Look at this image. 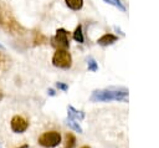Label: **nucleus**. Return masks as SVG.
<instances>
[{
    "label": "nucleus",
    "instance_id": "nucleus-1",
    "mask_svg": "<svg viewBox=\"0 0 159 148\" xmlns=\"http://www.w3.org/2000/svg\"><path fill=\"white\" fill-rule=\"evenodd\" d=\"M128 96V91L125 88H106V90H96L91 96V101L94 102H104V101H125Z\"/></svg>",
    "mask_w": 159,
    "mask_h": 148
},
{
    "label": "nucleus",
    "instance_id": "nucleus-2",
    "mask_svg": "<svg viewBox=\"0 0 159 148\" xmlns=\"http://www.w3.org/2000/svg\"><path fill=\"white\" fill-rule=\"evenodd\" d=\"M52 65L58 68L67 70L72 66V56L66 50H56L52 56Z\"/></svg>",
    "mask_w": 159,
    "mask_h": 148
},
{
    "label": "nucleus",
    "instance_id": "nucleus-3",
    "mask_svg": "<svg viewBox=\"0 0 159 148\" xmlns=\"http://www.w3.org/2000/svg\"><path fill=\"white\" fill-rule=\"evenodd\" d=\"M37 142H39V144L41 147L53 148V147H57L61 143V134L57 131H48V132L42 133L39 137Z\"/></svg>",
    "mask_w": 159,
    "mask_h": 148
},
{
    "label": "nucleus",
    "instance_id": "nucleus-4",
    "mask_svg": "<svg viewBox=\"0 0 159 148\" xmlns=\"http://www.w3.org/2000/svg\"><path fill=\"white\" fill-rule=\"evenodd\" d=\"M51 45L56 47L57 50H66L70 46V39L68 32L65 29H57L55 36L51 37Z\"/></svg>",
    "mask_w": 159,
    "mask_h": 148
},
{
    "label": "nucleus",
    "instance_id": "nucleus-5",
    "mask_svg": "<svg viewBox=\"0 0 159 148\" xmlns=\"http://www.w3.org/2000/svg\"><path fill=\"white\" fill-rule=\"evenodd\" d=\"M10 128L14 133H24L29 128V122L21 116H14L10 121Z\"/></svg>",
    "mask_w": 159,
    "mask_h": 148
},
{
    "label": "nucleus",
    "instance_id": "nucleus-6",
    "mask_svg": "<svg viewBox=\"0 0 159 148\" xmlns=\"http://www.w3.org/2000/svg\"><path fill=\"white\" fill-rule=\"evenodd\" d=\"M117 40H118V37L116 35H113V34H104V35H102L97 40V44L101 45V46H109V45L114 44Z\"/></svg>",
    "mask_w": 159,
    "mask_h": 148
},
{
    "label": "nucleus",
    "instance_id": "nucleus-7",
    "mask_svg": "<svg viewBox=\"0 0 159 148\" xmlns=\"http://www.w3.org/2000/svg\"><path fill=\"white\" fill-rule=\"evenodd\" d=\"M67 113H68V119H72V121H82L84 118V113L82 111H77L72 106L67 107Z\"/></svg>",
    "mask_w": 159,
    "mask_h": 148
},
{
    "label": "nucleus",
    "instance_id": "nucleus-8",
    "mask_svg": "<svg viewBox=\"0 0 159 148\" xmlns=\"http://www.w3.org/2000/svg\"><path fill=\"white\" fill-rule=\"evenodd\" d=\"M65 148H75L76 146V137L72 133H66L65 136Z\"/></svg>",
    "mask_w": 159,
    "mask_h": 148
},
{
    "label": "nucleus",
    "instance_id": "nucleus-9",
    "mask_svg": "<svg viewBox=\"0 0 159 148\" xmlns=\"http://www.w3.org/2000/svg\"><path fill=\"white\" fill-rule=\"evenodd\" d=\"M65 2L71 10H80L83 6V0H65Z\"/></svg>",
    "mask_w": 159,
    "mask_h": 148
},
{
    "label": "nucleus",
    "instance_id": "nucleus-10",
    "mask_svg": "<svg viewBox=\"0 0 159 148\" xmlns=\"http://www.w3.org/2000/svg\"><path fill=\"white\" fill-rule=\"evenodd\" d=\"M73 40H76L80 44H83L84 37H83V32H82V25H78L75 31H73Z\"/></svg>",
    "mask_w": 159,
    "mask_h": 148
},
{
    "label": "nucleus",
    "instance_id": "nucleus-11",
    "mask_svg": "<svg viewBox=\"0 0 159 148\" xmlns=\"http://www.w3.org/2000/svg\"><path fill=\"white\" fill-rule=\"evenodd\" d=\"M87 67L92 72H96L98 70V65H97V62H96V60L93 57H88L87 58Z\"/></svg>",
    "mask_w": 159,
    "mask_h": 148
},
{
    "label": "nucleus",
    "instance_id": "nucleus-12",
    "mask_svg": "<svg viewBox=\"0 0 159 148\" xmlns=\"http://www.w3.org/2000/svg\"><path fill=\"white\" fill-rule=\"evenodd\" d=\"M67 124L72 128V129H75V131H77L78 133H82V128L80 127V124L76 122V121H72V119H67Z\"/></svg>",
    "mask_w": 159,
    "mask_h": 148
},
{
    "label": "nucleus",
    "instance_id": "nucleus-13",
    "mask_svg": "<svg viewBox=\"0 0 159 148\" xmlns=\"http://www.w3.org/2000/svg\"><path fill=\"white\" fill-rule=\"evenodd\" d=\"M56 87L58 90H62V91H67L68 90V85H66L63 82H56Z\"/></svg>",
    "mask_w": 159,
    "mask_h": 148
},
{
    "label": "nucleus",
    "instance_id": "nucleus-14",
    "mask_svg": "<svg viewBox=\"0 0 159 148\" xmlns=\"http://www.w3.org/2000/svg\"><path fill=\"white\" fill-rule=\"evenodd\" d=\"M114 4H116V6L119 9V10H122V11H125V7H124V5L120 2V0H112Z\"/></svg>",
    "mask_w": 159,
    "mask_h": 148
},
{
    "label": "nucleus",
    "instance_id": "nucleus-15",
    "mask_svg": "<svg viewBox=\"0 0 159 148\" xmlns=\"http://www.w3.org/2000/svg\"><path fill=\"white\" fill-rule=\"evenodd\" d=\"M47 93H48V96H55V95H56V92H55L53 88H48V90H47Z\"/></svg>",
    "mask_w": 159,
    "mask_h": 148
},
{
    "label": "nucleus",
    "instance_id": "nucleus-16",
    "mask_svg": "<svg viewBox=\"0 0 159 148\" xmlns=\"http://www.w3.org/2000/svg\"><path fill=\"white\" fill-rule=\"evenodd\" d=\"M16 148H29V144H22L20 147H16Z\"/></svg>",
    "mask_w": 159,
    "mask_h": 148
},
{
    "label": "nucleus",
    "instance_id": "nucleus-17",
    "mask_svg": "<svg viewBox=\"0 0 159 148\" xmlns=\"http://www.w3.org/2000/svg\"><path fill=\"white\" fill-rule=\"evenodd\" d=\"M2 98H4V92H2V91H1V88H0V101H1Z\"/></svg>",
    "mask_w": 159,
    "mask_h": 148
},
{
    "label": "nucleus",
    "instance_id": "nucleus-18",
    "mask_svg": "<svg viewBox=\"0 0 159 148\" xmlns=\"http://www.w3.org/2000/svg\"><path fill=\"white\" fill-rule=\"evenodd\" d=\"M0 49H1V50H5V47H4V46H2L1 44H0Z\"/></svg>",
    "mask_w": 159,
    "mask_h": 148
},
{
    "label": "nucleus",
    "instance_id": "nucleus-19",
    "mask_svg": "<svg viewBox=\"0 0 159 148\" xmlns=\"http://www.w3.org/2000/svg\"><path fill=\"white\" fill-rule=\"evenodd\" d=\"M81 148H89L88 146H83V147H81Z\"/></svg>",
    "mask_w": 159,
    "mask_h": 148
}]
</instances>
